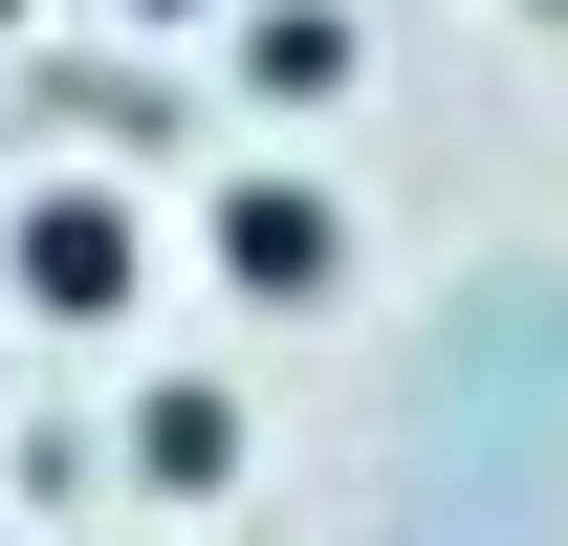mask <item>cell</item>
Returning <instances> with one entry per match:
<instances>
[{
	"label": "cell",
	"mask_w": 568,
	"mask_h": 546,
	"mask_svg": "<svg viewBox=\"0 0 568 546\" xmlns=\"http://www.w3.org/2000/svg\"><path fill=\"white\" fill-rule=\"evenodd\" d=\"M132 459H153V481H219V459H241V394H219V372H153Z\"/></svg>",
	"instance_id": "4"
},
{
	"label": "cell",
	"mask_w": 568,
	"mask_h": 546,
	"mask_svg": "<svg viewBox=\"0 0 568 546\" xmlns=\"http://www.w3.org/2000/svg\"><path fill=\"white\" fill-rule=\"evenodd\" d=\"M219 284H241V306H328V284H351V198H328V175H241V198H219Z\"/></svg>",
	"instance_id": "2"
},
{
	"label": "cell",
	"mask_w": 568,
	"mask_h": 546,
	"mask_svg": "<svg viewBox=\"0 0 568 546\" xmlns=\"http://www.w3.org/2000/svg\"><path fill=\"white\" fill-rule=\"evenodd\" d=\"M132 284H153V219L110 198V175H44V198H22V306H67V328H110Z\"/></svg>",
	"instance_id": "1"
},
{
	"label": "cell",
	"mask_w": 568,
	"mask_h": 546,
	"mask_svg": "<svg viewBox=\"0 0 568 546\" xmlns=\"http://www.w3.org/2000/svg\"><path fill=\"white\" fill-rule=\"evenodd\" d=\"M351 0H241V88H263V110H351Z\"/></svg>",
	"instance_id": "3"
},
{
	"label": "cell",
	"mask_w": 568,
	"mask_h": 546,
	"mask_svg": "<svg viewBox=\"0 0 568 546\" xmlns=\"http://www.w3.org/2000/svg\"><path fill=\"white\" fill-rule=\"evenodd\" d=\"M153 22H219V0H153Z\"/></svg>",
	"instance_id": "5"
}]
</instances>
